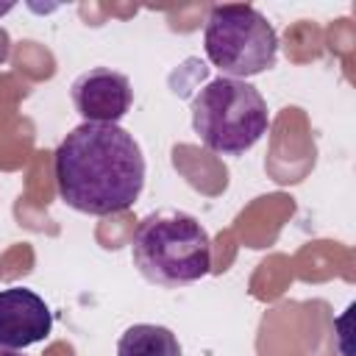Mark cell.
<instances>
[{
  "mask_svg": "<svg viewBox=\"0 0 356 356\" xmlns=\"http://www.w3.org/2000/svg\"><path fill=\"white\" fill-rule=\"evenodd\" d=\"M145 170V156L134 134L108 122H81L53 153L58 197L92 217L131 209L142 195Z\"/></svg>",
  "mask_w": 356,
  "mask_h": 356,
  "instance_id": "obj_1",
  "label": "cell"
},
{
  "mask_svg": "<svg viewBox=\"0 0 356 356\" xmlns=\"http://www.w3.org/2000/svg\"><path fill=\"white\" fill-rule=\"evenodd\" d=\"M131 259L145 281L175 289L209 275L211 239L192 214L164 209L147 214L136 225Z\"/></svg>",
  "mask_w": 356,
  "mask_h": 356,
  "instance_id": "obj_2",
  "label": "cell"
},
{
  "mask_svg": "<svg viewBox=\"0 0 356 356\" xmlns=\"http://www.w3.org/2000/svg\"><path fill=\"white\" fill-rule=\"evenodd\" d=\"M270 125V111L261 92L236 78L209 81L192 100V128L200 142L222 156L250 150Z\"/></svg>",
  "mask_w": 356,
  "mask_h": 356,
  "instance_id": "obj_3",
  "label": "cell"
},
{
  "mask_svg": "<svg viewBox=\"0 0 356 356\" xmlns=\"http://www.w3.org/2000/svg\"><path fill=\"white\" fill-rule=\"evenodd\" d=\"M206 58L222 72V78H253L275 67L278 36L270 19L245 3L214 6L203 28Z\"/></svg>",
  "mask_w": 356,
  "mask_h": 356,
  "instance_id": "obj_4",
  "label": "cell"
},
{
  "mask_svg": "<svg viewBox=\"0 0 356 356\" xmlns=\"http://www.w3.org/2000/svg\"><path fill=\"white\" fill-rule=\"evenodd\" d=\"M75 111L83 117V122H108L117 125L131 103H134V89L131 81L108 67H95L83 75H78L70 86Z\"/></svg>",
  "mask_w": 356,
  "mask_h": 356,
  "instance_id": "obj_5",
  "label": "cell"
},
{
  "mask_svg": "<svg viewBox=\"0 0 356 356\" xmlns=\"http://www.w3.org/2000/svg\"><path fill=\"white\" fill-rule=\"evenodd\" d=\"M53 331V312L33 289H0V345L11 350L31 348Z\"/></svg>",
  "mask_w": 356,
  "mask_h": 356,
  "instance_id": "obj_6",
  "label": "cell"
},
{
  "mask_svg": "<svg viewBox=\"0 0 356 356\" xmlns=\"http://www.w3.org/2000/svg\"><path fill=\"white\" fill-rule=\"evenodd\" d=\"M117 356H184L178 337L167 325L136 323L122 331L117 342Z\"/></svg>",
  "mask_w": 356,
  "mask_h": 356,
  "instance_id": "obj_7",
  "label": "cell"
},
{
  "mask_svg": "<svg viewBox=\"0 0 356 356\" xmlns=\"http://www.w3.org/2000/svg\"><path fill=\"white\" fill-rule=\"evenodd\" d=\"M0 356H22V353H19V350H11V348H3V345H0Z\"/></svg>",
  "mask_w": 356,
  "mask_h": 356,
  "instance_id": "obj_8",
  "label": "cell"
}]
</instances>
